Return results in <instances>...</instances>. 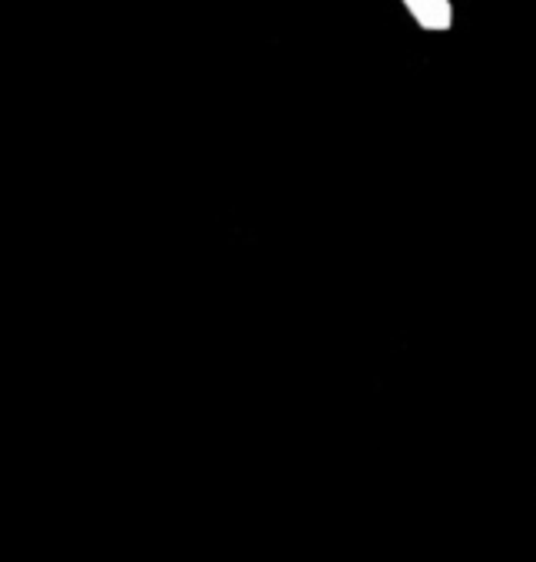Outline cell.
I'll list each match as a JSON object with an SVG mask.
<instances>
[{
	"mask_svg": "<svg viewBox=\"0 0 536 562\" xmlns=\"http://www.w3.org/2000/svg\"><path fill=\"white\" fill-rule=\"evenodd\" d=\"M421 31H450L454 8L450 0H401Z\"/></svg>",
	"mask_w": 536,
	"mask_h": 562,
	"instance_id": "obj_1",
	"label": "cell"
}]
</instances>
